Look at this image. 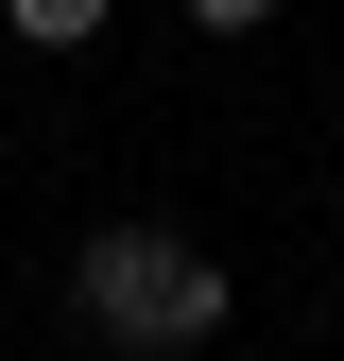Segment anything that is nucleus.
<instances>
[{"label": "nucleus", "instance_id": "3", "mask_svg": "<svg viewBox=\"0 0 344 361\" xmlns=\"http://www.w3.org/2000/svg\"><path fill=\"white\" fill-rule=\"evenodd\" d=\"M190 18H207V35H258V18H276V0H190Z\"/></svg>", "mask_w": 344, "mask_h": 361}, {"label": "nucleus", "instance_id": "2", "mask_svg": "<svg viewBox=\"0 0 344 361\" xmlns=\"http://www.w3.org/2000/svg\"><path fill=\"white\" fill-rule=\"evenodd\" d=\"M0 18H18L35 52H86V35H104V0H0Z\"/></svg>", "mask_w": 344, "mask_h": 361}, {"label": "nucleus", "instance_id": "1", "mask_svg": "<svg viewBox=\"0 0 344 361\" xmlns=\"http://www.w3.org/2000/svg\"><path fill=\"white\" fill-rule=\"evenodd\" d=\"M69 310H86L104 344L172 361V344H207V327H224L241 293H224V258H207V241H172V224H104V241L69 258Z\"/></svg>", "mask_w": 344, "mask_h": 361}]
</instances>
